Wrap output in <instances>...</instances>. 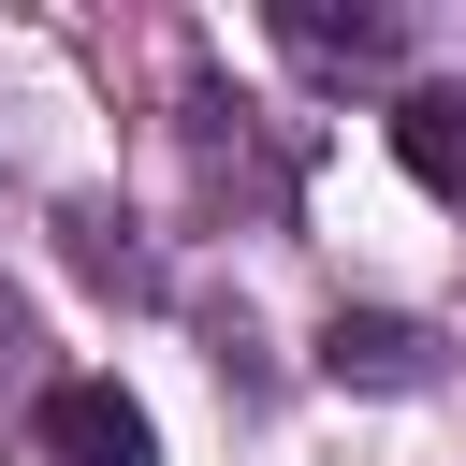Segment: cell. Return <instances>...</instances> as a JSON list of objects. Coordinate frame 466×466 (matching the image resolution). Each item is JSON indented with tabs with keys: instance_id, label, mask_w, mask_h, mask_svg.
I'll return each instance as SVG.
<instances>
[{
	"instance_id": "cell-1",
	"label": "cell",
	"mask_w": 466,
	"mask_h": 466,
	"mask_svg": "<svg viewBox=\"0 0 466 466\" xmlns=\"http://www.w3.org/2000/svg\"><path fill=\"white\" fill-rule=\"evenodd\" d=\"M44 466H160V437L116 379H58L44 393Z\"/></svg>"
},
{
	"instance_id": "cell-2",
	"label": "cell",
	"mask_w": 466,
	"mask_h": 466,
	"mask_svg": "<svg viewBox=\"0 0 466 466\" xmlns=\"http://www.w3.org/2000/svg\"><path fill=\"white\" fill-rule=\"evenodd\" d=\"M393 160H408L437 204H466V87H408V102H393Z\"/></svg>"
},
{
	"instance_id": "cell-3",
	"label": "cell",
	"mask_w": 466,
	"mask_h": 466,
	"mask_svg": "<svg viewBox=\"0 0 466 466\" xmlns=\"http://www.w3.org/2000/svg\"><path fill=\"white\" fill-rule=\"evenodd\" d=\"M320 379H364V393H408V379H422V320H393V306L335 320V335H320Z\"/></svg>"
},
{
	"instance_id": "cell-4",
	"label": "cell",
	"mask_w": 466,
	"mask_h": 466,
	"mask_svg": "<svg viewBox=\"0 0 466 466\" xmlns=\"http://www.w3.org/2000/svg\"><path fill=\"white\" fill-rule=\"evenodd\" d=\"M291 44H320V58H379L393 29H379V15H291Z\"/></svg>"
}]
</instances>
